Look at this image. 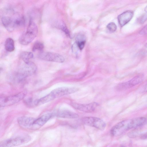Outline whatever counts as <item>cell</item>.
Returning a JSON list of instances; mask_svg holds the SVG:
<instances>
[{
	"label": "cell",
	"mask_w": 147,
	"mask_h": 147,
	"mask_svg": "<svg viewBox=\"0 0 147 147\" xmlns=\"http://www.w3.org/2000/svg\"><path fill=\"white\" fill-rule=\"evenodd\" d=\"M20 57L24 62L28 63L30 61V60L33 58L34 55L31 52L24 51L20 53Z\"/></svg>",
	"instance_id": "17"
},
{
	"label": "cell",
	"mask_w": 147,
	"mask_h": 147,
	"mask_svg": "<svg viewBox=\"0 0 147 147\" xmlns=\"http://www.w3.org/2000/svg\"><path fill=\"white\" fill-rule=\"evenodd\" d=\"M35 119L32 117L22 116L18 118V122L22 127L34 130V122Z\"/></svg>",
	"instance_id": "12"
},
{
	"label": "cell",
	"mask_w": 147,
	"mask_h": 147,
	"mask_svg": "<svg viewBox=\"0 0 147 147\" xmlns=\"http://www.w3.org/2000/svg\"><path fill=\"white\" fill-rule=\"evenodd\" d=\"M147 19V14H145L140 17L139 19V21L141 23L144 22Z\"/></svg>",
	"instance_id": "22"
},
{
	"label": "cell",
	"mask_w": 147,
	"mask_h": 147,
	"mask_svg": "<svg viewBox=\"0 0 147 147\" xmlns=\"http://www.w3.org/2000/svg\"><path fill=\"white\" fill-rule=\"evenodd\" d=\"M1 15L2 24L9 32H12L23 26L25 24L24 16L16 12L12 9L8 8L4 9Z\"/></svg>",
	"instance_id": "1"
},
{
	"label": "cell",
	"mask_w": 147,
	"mask_h": 147,
	"mask_svg": "<svg viewBox=\"0 0 147 147\" xmlns=\"http://www.w3.org/2000/svg\"><path fill=\"white\" fill-rule=\"evenodd\" d=\"M71 105L74 109L79 111L89 113L94 111L99 105V104L96 102H93L87 104L72 102Z\"/></svg>",
	"instance_id": "11"
},
{
	"label": "cell",
	"mask_w": 147,
	"mask_h": 147,
	"mask_svg": "<svg viewBox=\"0 0 147 147\" xmlns=\"http://www.w3.org/2000/svg\"><path fill=\"white\" fill-rule=\"evenodd\" d=\"M37 67L33 62L24 63L16 72L14 77L17 82H21L26 78L34 74L37 70Z\"/></svg>",
	"instance_id": "4"
},
{
	"label": "cell",
	"mask_w": 147,
	"mask_h": 147,
	"mask_svg": "<svg viewBox=\"0 0 147 147\" xmlns=\"http://www.w3.org/2000/svg\"><path fill=\"white\" fill-rule=\"evenodd\" d=\"M54 99L53 96L50 92L40 99L35 100L34 102V104L36 105H40L49 102Z\"/></svg>",
	"instance_id": "16"
},
{
	"label": "cell",
	"mask_w": 147,
	"mask_h": 147,
	"mask_svg": "<svg viewBox=\"0 0 147 147\" xmlns=\"http://www.w3.org/2000/svg\"><path fill=\"white\" fill-rule=\"evenodd\" d=\"M81 121L85 125L101 130H104L106 126V123L102 119L96 117H85L82 118Z\"/></svg>",
	"instance_id": "7"
},
{
	"label": "cell",
	"mask_w": 147,
	"mask_h": 147,
	"mask_svg": "<svg viewBox=\"0 0 147 147\" xmlns=\"http://www.w3.org/2000/svg\"><path fill=\"white\" fill-rule=\"evenodd\" d=\"M145 46L146 47H147V43L146 44Z\"/></svg>",
	"instance_id": "26"
},
{
	"label": "cell",
	"mask_w": 147,
	"mask_h": 147,
	"mask_svg": "<svg viewBox=\"0 0 147 147\" xmlns=\"http://www.w3.org/2000/svg\"><path fill=\"white\" fill-rule=\"evenodd\" d=\"M144 91L145 92H147V84L145 86L144 88Z\"/></svg>",
	"instance_id": "24"
},
{
	"label": "cell",
	"mask_w": 147,
	"mask_h": 147,
	"mask_svg": "<svg viewBox=\"0 0 147 147\" xmlns=\"http://www.w3.org/2000/svg\"><path fill=\"white\" fill-rule=\"evenodd\" d=\"M38 33L37 25L32 19H30L26 31L19 38L20 43L23 45H28L36 37Z\"/></svg>",
	"instance_id": "3"
},
{
	"label": "cell",
	"mask_w": 147,
	"mask_h": 147,
	"mask_svg": "<svg viewBox=\"0 0 147 147\" xmlns=\"http://www.w3.org/2000/svg\"><path fill=\"white\" fill-rule=\"evenodd\" d=\"M145 11L147 13V5L145 9Z\"/></svg>",
	"instance_id": "25"
},
{
	"label": "cell",
	"mask_w": 147,
	"mask_h": 147,
	"mask_svg": "<svg viewBox=\"0 0 147 147\" xmlns=\"http://www.w3.org/2000/svg\"><path fill=\"white\" fill-rule=\"evenodd\" d=\"M5 47L6 50L9 52H11L14 51L15 46L14 41L11 38H7L5 40Z\"/></svg>",
	"instance_id": "18"
},
{
	"label": "cell",
	"mask_w": 147,
	"mask_h": 147,
	"mask_svg": "<svg viewBox=\"0 0 147 147\" xmlns=\"http://www.w3.org/2000/svg\"><path fill=\"white\" fill-rule=\"evenodd\" d=\"M58 27L62 30L68 36H70L69 32L66 26L63 23H61L59 24Z\"/></svg>",
	"instance_id": "20"
},
{
	"label": "cell",
	"mask_w": 147,
	"mask_h": 147,
	"mask_svg": "<svg viewBox=\"0 0 147 147\" xmlns=\"http://www.w3.org/2000/svg\"><path fill=\"white\" fill-rule=\"evenodd\" d=\"M44 48V45L42 43L39 41L35 42L32 47V51L34 52L37 51L42 52Z\"/></svg>",
	"instance_id": "19"
},
{
	"label": "cell",
	"mask_w": 147,
	"mask_h": 147,
	"mask_svg": "<svg viewBox=\"0 0 147 147\" xmlns=\"http://www.w3.org/2000/svg\"><path fill=\"white\" fill-rule=\"evenodd\" d=\"M107 27L108 29L111 32H115L117 28L116 25L113 22H111L107 26Z\"/></svg>",
	"instance_id": "21"
},
{
	"label": "cell",
	"mask_w": 147,
	"mask_h": 147,
	"mask_svg": "<svg viewBox=\"0 0 147 147\" xmlns=\"http://www.w3.org/2000/svg\"><path fill=\"white\" fill-rule=\"evenodd\" d=\"M26 94L25 92L8 96H1L0 105L1 107L10 106L17 103L23 99Z\"/></svg>",
	"instance_id": "6"
},
{
	"label": "cell",
	"mask_w": 147,
	"mask_h": 147,
	"mask_svg": "<svg viewBox=\"0 0 147 147\" xmlns=\"http://www.w3.org/2000/svg\"><path fill=\"white\" fill-rule=\"evenodd\" d=\"M38 57L41 60L53 62L62 63L65 61L64 58L61 55L51 52H41Z\"/></svg>",
	"instance_id": "9"
},
{
	"label": "cell",
	"mask_w": 147,
	"mask_h": 147,
	"mask_svg": "<svg viewBox=\"0 0 147 147\" xmlns=\"http://www.w3.org/2000/svg\"><path fill=\"white\" fill-rule=\"evenodd\" d=\"M140 138L142 139H147V132L146 133L143 134H142Z\"/></svg>",
	"instance_id": "23"
},
{
	"label": "cell",
	"mask_w": 147,
	"mask_h": 147,
	"mask_svg": "<svg viewBox=\"0 0 147 147\" xmlns=\"http://www.w3.org/2000/svg\"><path fill=\"white\" fill-rule=\"evenodd\" d=\"M121 147H127V146H121Z\"/></svg>",
	"instance_id": "27"
},
{
	"label": "cell",
	"mask_w": 147,
	"mask_h": 147,
	"mask_svg": "<svg viewBox=\"0 0 147 147\" xmlns=\"http://www.w3.org/2000/svg\"><path fill=\"white\" fill-rule=\"evenodd\" d=\"M53 116V113H48L43 115L38 118L35 119L34 122V130L40 128Z\"/></svg>",
	"instance_id": "14"
},
{
	"label": "cell",
	"mask_w": 147,
	"mask_h": 147,
	"mask_svg": "<svg viewBox=\"0 0 147 147\" xmlns=\"http://www.w3.org/2000/svg\"><path fill=\"white\" fill-rule=\"evenodd\" d=\"M31 137L28 135L17 136L4 140L1 142L0 147H13L29 142Z\"/></svg>",
	"instance_id": "5"
},
{
	"label": "cell",
	"mask_w": 147,
	"mask_h": 147,
	"mask_svg": "<svg viewBox=\"0 0 147 147\" xmlns=\"http://www.w3.org/2000/svg\"><path fill=\"white\" fill-rule=\"evenodd\" d=\"M78 90V89L76 87H62L55 89L51 93L55 99L64 95L73 93Z\"/></svg>",
	"instance_id": "10"
},
{
	"label": "cell",
	"mask_w": 147,
	"mask_h": 147,
	"mask_svg": "<svg viewBox=\"0 0 147 147\" xmlns=\"http://www.w3.org/2000/svg\"><path fill=\"white\" fill-rule=\"evenodd\" d=\"M144 75L140 74L133 77L129 80L117 84L116 89L119 91L126 90L139 84L143 80Z\"/></svg>",
	"instance_id": "8"
},
{
	"label": "cell",
	"mask_w": 147,
	"mask_h": 147,
	"mask_svg": "<svg viewBox=\"0 0 147 147\" xmlns=\"http://www.w3.org/2000/svg\"><path fill=\"white\" fill-rule=\"evenodd\" d=\"M54 116L66 119H77L79 117L77 113L66 110H59L53 113Z\"/></svg>",
	"instance_id": "13"
},
{
	"label": "cell",
	"mask_w": 147,
	"mask_h": 147,
	"mask_svg": "<svg viewBox=\"0 0 147 147\" xmlns=\"http://www.w3.org/2000/svg\"><path fill=\"white\" fill-rule=\"evenodd\" d=\"M134 13L131 10L125 11L119 15L117 19L119 24L122 27L127 23L133 16Z\"/></svg>",
	"instance_id": "15"
},
{
	"label": "cell",
	"mask_w": 147,
	"mask_h": 147,
	"mask_svg": "<svg viewBox=\"0 0 147 147\" xmlns=\"http://www.w3.org/2000/svg\"><path fill=\"white\" fill-rule=\"evenodd\" d=\"M146 121V119L143 117L122 121L111 128L110 134L113 136H120L128 130L142 125L145 123Z\"/></svg>",
	"instance_id": "2"
}]
</instances>
